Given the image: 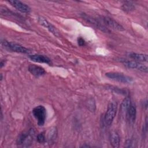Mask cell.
I'll return each instance as SVG.
<instances>
[{
  "mask_svg": "<svg viewBox=\"0 0 148 148\" xmlns=\"http://www.w3.org/2000/svg\"><path fill=\"white\" fill-rule=\"evenodd\" d=\"M35 136L34 129H29L27 132H24L20 134L17 139L16 143L18 145L23 147H28L31 145Z\"/></svg>",
  "mask_w": 148,
  "mask_h": 148,
  "instance_id": "6da1fadb",
  "label": "cell"
},
{
  "mask_svg": "<svg viewBox=\"0 0 148 148\" xmlns=\"http://www.w3.org/2000/svg\"><path fill=\"white\" fill-rule=\"evenodd\" d=\"M117 108V105L116 101H111L109 103L104 117V121L106 125L109 126L112 123L113 120L116 114Z\"/></svg>",
  "mask_w": 148,
  "mask_h": 148,
  "instance_id": "7a4b0ae2",
  "label": "cell"
},
{
  "mask_svg": "<svg viewBox=\"0 0 148 148\" xmlns=\"http://www.w3.org/2000/svg\"><path fill=\"white\" fill-rule=\"evenodd\" d=\"M32 112L37 121L38 125H43L46 118V110L45 108L42 105L37 106L32 109Z\"/></svg>",
  "mask_w": 148,
  "mask_h": 148,
  "instance_id": "3957f363",
  "label": "cell"
},
{
  "mask_svg": "<svg viewBox=\"0 0 148 148\" xmlns=\"http://www.w3.org/2000/svg\"><path fill=\"white\" fill-rule=\"evenodd\" d=\"M1 44L5 48H6L9 50H11L12 51H14L19 53H24V54H28L31 52V51L28 49L20 45L8 42L6 40L2 41Z\"/></svg>",
  "mask_w": 148,
  "mask_h": 148,
  "instance_id": "277c9868",
  "label": "cell"
},
{
  "mask_svg": "<svg viewBox=\"0 0 148 148\" xmlns=\"http://www.w3.org/2000/svg\"><path fill=\"white\" fill-rule=\"evenodd\" d=\"M105 75L110 79L123 83H130L133 80L131 77L119 72H107L105 73Z\"/></svg>",
  "mask_w": 148,
  "mask_h": 148,
  "instance_id": "5b68a950",
  "label": "cell"
},
{
  "mask_svg": "<svg viewBox=\"0 0 148 148\" xmlns=\"http://www.w3.org/2000/svg\"><path fill=\"white\" fill-rule=\"evenodd\" d=\"M82 18L87 23L93 25L94 26H95L97 28L100 29L101 31L104 32H109L110 31L109 29H108L106 27H105L103 24H102V23L98 21L97 19L94 18L90 16H88L87 14H86V13H82Z\"/></svg>",
  "mask_w": 148,
  "mask_h": 148,
  "instance_id": "8992f818",
  "label": "cell"
},
{
  "mask_svg": "<svg viewBox=\"0 0 148 148\" xmlns=\"http://www.w3.org/2000/svg\"><path fill=\"white\" fill-rule=\"evenodd\" d=\"M123 64L124 66L131 69H136L142 72L147 73L148 68L147 67L136 61H124Z\"/></svg>",
  "mask_w": 148,
  "mask_h": 148,
  "instance_id": "52a82bcc",
  "label": "cell"
},
{
  "mask_svg": "<svg viewBox=\"0 0 148 148\" xmlns=\"http://www.w3.org/2000/svg\"><path fill=\"white\" fill-rule=\"evenodd\" d=\"M100 20L106 25L108 27L114 29H117L119 31H123L124 29L123 27L121 25H120L118 22L113 20V18L109 17H106V16H102L101 17Z\"/></svg>",
  "mask_w": 148,
  "mask_h": 148,
  "instance_id": "ba28073f",
  "label": "cell"
},
{
  "mask_svg": "<svg viewBox=\"0 0 148 148\" xmlns=\"http://www.w3.org/2000/svg\"><path fill=\"white\" fill-rule=\"evenodd\" d=\"M8 2L21 13H28L31 12V8H29V6L20 1L12 0L9 1Z\"/></svg>",
  "mask_w": 148,
  "mask_h": 148,
  "instance_id": "9c48e42d",
  "label": "cell"
},
{
  "mask_svg": "<svg viewBox=\"0 0 148 148\" xmlns=\"http://www.w3.org/2000/svg\"><path fill=\"white\" fill-rule=\"evenodd\" d=\"M38 22L40 24L44 26L45 27L47 28L49 31L51 32L53 34H54L55 36H59V33L57 29L54 26H53L50 23H49L47 20H46L45 18L42 17H38Z\"/></svg>",
  "mask_w": 148,
  "mask_h": 148,
  "instance_id": "30bf717a",
  "label": "cell"
},
{
  "mask_svg": "<svg viewBox=\"0 0 148 148\" xmlns=\"http://www.w3.org/2000/svg\"><path fill=\"white\" fill-rule=\"evenodd\" d=\"M28 71L35 77H40L46 73L45 70L43 68L34 64H31L29 65Z\"/></svg>",
  "mask_w": 148,
  "mask_h": 148,
  "instance_id": "8fae6325",
  "label": "cell"
},
{
  "mask_svg": "<svg viewBox=\"0 0 148 148\" xmlns=\"http://www.w3.org/2000/svg\"><path fill=\"white\" fill-rule=\"evenodd\" d=\"M136 114V107L134 104H131L128 109L125 113L126 118L130 124H133L135 122Z\"/></svg>",
  "mask_w": 148,
  "mask_h": 148,
  "instance_id": "7c38bea8",
  "label": "cell"
},
{
  "mask_svg": "<svg viewBox=\"0 0 148 148\" xmlns=\"http://www.w3.org/2000/svg\"><path fill=\"white\" fill-rule=\"evenodd\" d=\"M28 57L32 61L34 62H39V63H46V64L50 63V58L44 55L32 54V55H29Z\"/></svg>",
  "mask_w": 148,
  "mask_h": 148,
  "instance_id": "4fadbf2b",
  "label": "cell"
},
{
  "mask_svg": "<svg viewBox=\"0 0 148 148\" xmlns=\"http://www.w3.org/2000/svg\"><path fill=\"white\" fill-rule=\"evenodd\" d=\"M128 56L136 61H141V62L147 61V55L146 54L130 53H129Z\"/></svg>",
  "mask_w": 148,
  "mask_h": 148,
  "instance_id": "5bb4252c",
  "label": "cell"
},
{
  "mask_svg": "<svg viewBox=\"0 0 148 148\" xmlns=\"http://www.w3.org/2000/svg\"><path fill=\"white\" fill-rule=\"evenodd\" d=\"M110 143L113 147L117 148L120 145V136L116 132H112L110 135Z\"/></svg>",
  "mask_w": 148,
  "mask_h": 148,
  "instance_id": "9a60e30c",
  "label": "cell"
},
{
  "mask_svg": "<svg viewBox=\"0 0 148 148\" xmlns=\"http://www.w3.org/2000/svg\"><path fill=\"white\" fill-rule=\"evenodd\" d=\"M131 104L132 102L130 98L129 97H126L122 101L120 106V112L121 113H125Z\"/></svg>",
  "mask_w": 148,
  "mask_h": 148,
  "instance_id": "2e32d148",
  "label": "cell"
},
{
  "mask_svg": "<svg viewBox=\"0 0 148 148\" xmlns=\"http://www.w3.org/2000/svg\"><path fill=\"white\" fill-rule=\"evenodd\" d=\"M121 9L126 13H130L135 9V5L132 2L124 1L121 5Z\"/></svg>",
  "mask_w": 148,
  "mask_h": 148,
  "instance_id": "e0dca14e",
  "label": "cell"
},
{
  "mask_svg": "<svg viewBox=\"0 0 148 148\" xmlns=\"http://www.w3.org/2000/svg\"><path fill=\"white\" fill-rule=\"evenodd\" d=\"M87 107L91 112H94L95 110V103L93 98H90L87 102Z\"/></svg>",
  "mask_w": 148,
  "mask_h": 148,
  "instance_id": "ac0fdd59",
  "label": "cell"
},
{
  "mask_svg": "<svg viewBox=\"0 0 148 148\" xmlns=\"http://www.w3.org/2000/svg\"><path fill=\"white\" fill-rule=\"evenodd\" d=\"M109 89H110L112 91H113L114 92H116V93H119V94H123V95H125L126 94V91L125 90H124L123 89H120L117 87H113V86H109L108 88Z\"/></svg>",
  "mask_w": 148,
  "mask_h": 148,
  "instance_id": "d6986e66",
  "label": "cell"
},
{
  "mask_svg": "<svg viewBox=\"0 0 148 148\" xmlns=\"http://www.w3.org/2000/svg\"><path fill=\"white\" fill-rule=\"evenodd\" d=\"M36 140L37 141L40 143H43L46 141V136L44 132L39 133L37 136H36Z\"/></svg>",
  "mask_w": 148,
  "mask_h": 148,
  "instance_id": "ffe728a7",
  "label": "cell"
},
{
  "mask_svg": "<svg viewBox=\"0 0 148 148\" xmlns=\"http://www.w3.org/2000/svg\"><path fill=\"white\" fill-rule=\"evenodd\" d=\"M134 142L132 140H131V139H129L128 140H126L125 143V146L127 147H131L134 146Z\"/></svg>",
  "mask_w": 148,
  "mask_h": 148,
  "instance_id": "44dd1931",
  "label": "cell"
},
{
  "mask_svg": "<svg viewBox=\"0 0 148 148\" xmlns=\"http://www.w3.org/2000/svg\"><path fill=\"white\" fill-rule=\"evenodd\" d=\"M77 43H78V45L79 46H84L85 45L84 40L82 38H81V37H80V38H79L77 39Z\"/></svg>",
  "mask_w": 148,
  "mask_h": 148,
  "instance_id": "7402d4cb",
  "label": "cell"
},
{
  "mask_svg": "<svg viewBox=\"0 0 148 148\" xmlns=\"http://www.w3.org/2000/svg\"><path fill=\"white\" fill-rule=\"evenodd\" d=\"M5 60H1V63H0V65H1V68H2L4 65H5Z\"/></svg>",
  "mask_w": 148,
  "mask_h": 148,
  "instance_id": "603a6c76",
  "label": "cell"
},
{
  "mask_svg": "<svg viewBox=\"0 0 148 148\" xmlns=\"http://www.w3.org/2000/svg\"><path fill=\"white\" fill-rule=\"evenodd\" d=\"M90 147V146H88L87 145H84L82 146V147Z\"/></svg>",
  "mask_w": 148,
  "mask_h": 148,
  "instance_id": "cb8c5ba5",
  "label": "cell"
},
{
  "mask_svg": "<svg viewBox=\"0 0 148 148\" xmlns=\"http://www.w3.org/2000/svg\"><path fill=\"white\" fill-rule=\"evenodd\" d=\"M2 80V74L1 73V80Z\"/></svg>",
  "mask_w": 148,
  "mask_h": 148,
  "instance_id": "d4e9b609",
  "label": "cell"
}]
</instances>
